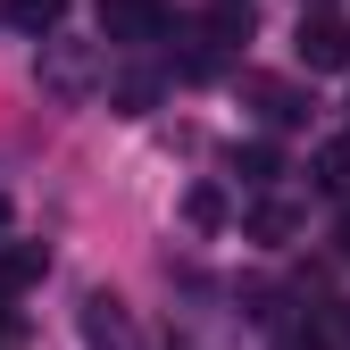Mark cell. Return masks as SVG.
I'll return each instance as SVG.
<instances>
[{"mask_svg": "<svg viewBox=\"0 0 350 350\" xmlns=\"http://www.w3.org/2000/svg\"><path fill=\"white\" fill-rule=\"evenodd\" d=\"M25 284H42V242H9L0 250V300L25 292Z\"/></svg>", "mask_w": 350, "mask_h": 350, "instance_id": "277c9868", "label": "cell"}, {"mask_svg": "<svg viewBox=\"0 0 350 350\" xmlns=\"http://www.w3.org/2000/svg\"><path fill=\"white\" fill-rule=\"evenodd\" d=\"M292 59L309 67V75H342L350 67V17L342 9H300V33H292Z\"/></svg>", "mask_w": 350, "mask_h": 350, "instance_id": "6da1fadb", "label": "cell"}, {"mask_svg": "<svg viewBox=\"0 0 350 350\" xmlns=\"http://www.w3.org/2000/svg\"><path fill=\"white\" fill-rule=\"evenodd\" d=\"M184 217H192L200 234H217V226H226V192H217V184H192L184 192Z\"/></svg>", "mask_w": 350, "mask_h": 350, "instance_id": "ba28073f", "label": "cell"}, {"mask_svg": "<svg viewBox=\"0 0 350 350\" xmlns=\"http://www.w3.org/2000/svg\"><path fill=\"white\" fill-rule=\"evenodd\" d=\"M150 100H159V92H150V83H142V75H134V83H117V109H125V117H142Z\"/></svg>", "mask_w": 350, "mask_h": 350, "instance_id": "8fae6325", "label": "cell"}, {"mask_svg": "<svg viewBox=\"0 0 350 350\" xmlns=\"http://www.w3.org/2000/svg\"><path fill=\"white\" fill-rule=\"evenodd\" d=\"M334 242H342V258H350V208H342V226H334Z\"/></svg>", "mask_w": 350, "mask_h": 350, "instance_id": "7c38bea8", "label": "cell"}, {"mask_svg": "<svg viewBox=\"0 0 350 350\" xmlns=\"http://www.w3.org/2000/svg\"><path fill=\"white\" fill-rule=\"evenodd\" d=\"M0 234H9V192H0Z\"/></svg>", "mask_w": 350, "mask_h": 350, "instance_id": "4fadbf2b", "label": "cell"}, {"mask_svg": "<svg viewBox=\"0 0 350 350\" xmlns=\"http://www.w3.org/2000/svg\"><path fill=\"white\" fill-rule=\"evenodd\" d=\"M9 17H17L25 33H51V25L67 17V0H9Z\"/></svg>", "mask_w": 350, "mask_h": 350, "instance_id": "30bf717a", "label": "cell"}, {"mask_svg": "<svg viewBox=\"0 0 350 350\" xmlns=\"http://www.w3.org/2000/svg\"><path fill=\"white\" fill-rule=\"evenodd\" d=\"M317 192L350 200V142H325V150H317Z\"/></svg>", "mask_w": 350, "mask_h": 350, "instance_id": "52a82bcc", "label": "cell"}, {"mask_svg": "<svg viewBox=\"0 0 350 350\" xmlns=\"http://www.w3.org/2000/svg\"><path fill=\"white\" fill-rule=\"evenodd\" d=\"M250 92H258V109H267V125H300L309 117V100H300L292 83H275V75H250Z\"/></svg>", "mask_w": 350, "mask_h": 350, "instance_id": "3957f363", "label": "cell"}, {"mask_svg": "<svg viewBox=\"0 0 350 350\" xmlns=\"http://www.w3.org/2000/svg\"><path fill=\"white\" fill-rule=\"evenodd\" d=\"M167 25V0H100V33L109 42H150Z\"/></svg>", "mask_w": 350, "mask_h": 350, "instance_id": "7a4b0ae2", "label": "cell"}, {"mask_svg": "<svg viewBox=\"0 0 350 350\" xmlns=\"http://www.w3.org/2000/svg\"><path fill=\"white\" fill-rule=\"evenodd\" d=\"M42 75H51V92H67V100L83 92V83H92V67H83L75 51H51V67H42Z\"/></svg>", "mask_w": 350, "mask_h": 350, "instance_id": "9c48e42d", "label": "cell"}, {"mask_svg": "<svg viewBox=\"0 0 350 350\" xmlns=\"http://www.w3.org/2000/svg\"><path fill=\"white\" fill-rule=\"evenodd\" d=\"M234 184L267 192V184H275V142H242V150H234Z\"/></svg>", "mask_w": 350, "mask_h": 350, "instance_id": "8992f818", "label": "cell"}, {"mask_svg": "<svg viewBox=\"0 0 350 350\" xmlns=\"http://www.w3.org/2000/svg\"><path fill=\"white\" fill-rule=\"evenodd\" d=\"M292 226H300V208H292V200H275V192H258V200H250V234H258V242H284Z\"/></svg>", "mask_w": 350, "mask_h": 350, "instance_id": "5b68a950", "label": "cell"}]
</instances>
